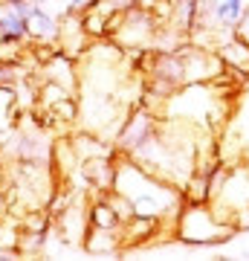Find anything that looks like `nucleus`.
<instances>
[{
  "label": "nucleus",
  "mask_w": 249,
  "mask_h": 261,
  "mask_svg": "<svg viewBox=\"0 0 249 261\" xmlns=\"http://www.w3.org/2000/svg\"><path fill=\"white\" fill-rule=\"evenodd\" d=\"M235 35L243 38V41L249 44V3H246V12H243V15H240V20L235 23Z\"/></svg>",
  "instance_id": "obj_11"
},
{
  "label": "nucleus",
  "mask_w": 249,
  "mask_h": 261,
  "mask_svg": "<svg viewBox=\"0 0 249 261\" xmlns=\"http://www.w3.org/2000/svg\"><path fill=\"white\" fill-rule=\"evenodd\" d=\"M214 53L220 56V61H223L226 70H235V73L249 75V44L243 41V38H238L235 32H232L229 38H223L220 44H217Z\"/></svg>",
  "instance_id": "obj_8"
},
{
  "label": "nucleus",
  "mask_w": 249,
  "mask_h": 261,
  "mask_svg": "<svg viewBox=\"0 0 249 261\" xmlns=\"http://www.w3.org/2000/svg\"><path fill=\"white\" fill-rule=\"evenodd\" d=\"M93 3H96V0H70V6H67V9H70V12H84L87 6H93Z\"/></svg>",
  "instance_id": "obj_13"
},
{
  "label": "nucleus",
  "mask_w": 249,
  "mask_h": 261,
  "mask_svg": "<svg viewBox=\"0 0 249 261\" xmlns=\"http://www.w3.org/2000/svg\"><path fill=\"white\" fill-rule=\"evenodd\" d=\"M209 206L235 229L249 226V160H238L232 166L220 163L214 168Z\"/></svg>",
  "instance_id": "obj_2"
},
{
  "label": "nucleus",
  "mask_w": 249,
  "mask_h": 261,
  "mask_svg": "<svg viewBox=\"0 0 249 261\" xmlns=\"http://www.w3.org/2000/svg\"><path fill=\"white\" fill-rule=\"evenodd\" d=\"M238 232L232 224L214 215V209L206 200H188L183 203L180 215L174 221V238L191 247H209V244H220Z\"/></svg>",
  "instance_id": "obj_3"
},
{
  "label": "nucleus",
  "mask_w": 249,
  "mask_h": 261,
  "mask_svg": "<svg viewBox=\"0 0 249 261\" xmlns=\"http://www.w3.org/2000/svg\"><path fill=\"white\" fill-rule=\"evenodd\" d=\"M159 20L151 9L133 6L128 12H116L110 29H107V41H113L125 53H151L157 44Z\"/></svg>",
  "instance_id": "obj_4"
},
{
  "label": "nucleus",
  "mask_w": 249,
  "mask_h": 261,
  "mask_svg": "<svg viewBox=\"0 0 249 261\" xmlns=\"http://www.w3.org/2000/svg\"><path fill=\"white\" fill-rule=\"evenodd\" d=\"M246 3L249 0H212V12H214V18L220 20V23L235 27V23L240 20V15L246 12Z\"/></svg>",
  "instance_id": "obj_10"
},
{
  "label": "nucleus",
  "mask_w": 249,
  "mask_h": 261,
  "mask_svg": "<svg viewBox=\"0 0 249 261\" xmlns=\"http://www.w3.org/2000/svg\"><path fill=\"white\" fill-rule=\"evenodd\" d=\"M110 189L128 200L130 212L136 218H151V221L174 226L177 215L183 209V189L157 177L154 171H148L145 166H139L136 160L125 154L113 163Z\"/></svg>",
  "instance_id": "obj_1"
},
{
  "label": "nucleus",
  "mask_w": 249,
  "mask_h": 261,
  "mask_svg": "<svg viewBox=\"0 0 249 261\" xmlns=\"http://www.w3.org/2000/svg\"><path fill=\"white\" fill-rule=\"evenodd\" d=\"M52 218V229L64 244H81L84 235H87V226H90V206H81L78 197H73L64 209H58Z\"/></svg>",
  "instance_id": "obj_5"
},
{
  "label": "nucleus",
  "mask_w": 249,
  "mask_h": 261,
  "mask_svg": "<svg viewBox=\"0 0 249 261\" xmlns=\"http://www.w3.org/2000/svg\"><path fill=\"white\" fill-rule=\"evenodd\" d=\"M81 247L90 255H104V252H122L125 241H122V226L119 229H104V226H87Z\"/></svg>",
  "instance_id": "obj_9"
},
{
  "label": "nucleus",
  "mask_w": 249,
  "mask_h": 261,
  "mask_svg": "<svg viewBox=\"0 0 249 261\" xmlns=\"http://www.w3.org/2000/svg\"><path fill=\"white\" fill-rule=\"evenodd\" d=\"M0 189H3V168H0Z\"/></svg>",
  "instance_id": "obj_14"
},
{
  "label": "nucleus",
  "mask_w": 249,
  "mask_h": 261,
  "mask_svg": "<svg viewBox=\"0 0 249 261\" xmlns=\"http://www.w3.org/2000/svg\"><path fill=\"white\" fill-rule=\"evenodd\" d=\"M0 6H3V0H0Z\"/></svg>",
  "instance_id": "obj_15"
},
{
  "label": "nucleus",
  "mask_w": 249,
  "mask_h": 261,
  "mask_svg": "<svg viewBox=\"0 0 249 261\" xmlns=\"http://www.w3.org/2000/svg\"><path fill=\"white\" fill-rule=\"evenodd\" d=\"M20 96H18V87L15 84H6L0 82V140L6 142L12 130L18 128L20 122Z\"/></svg>",
  "instance_id": "obj_7"
},
{
  "label": "nucleus",
  "mask_w": 249,
  "mask_h": 261,
  "mask_svg": "<svg viewBox=\"0 0 249 261\" xmlns=\"http://www.w3.org/2000/svg\"><path fill=\"white\" fill-rule=\"evenodd\" d=\"M116 12H128V9H133V6H139V0H107Z\"/></svg>",
  "instance_id": "obj_12"
},
{
  "label": "nucleus",
  "mask_w": 249,
  "mask_h": 261,
  "mask_svg": "<svg viewBox=\"0 0 249 261\" xmlns=\"http://www.w3.org/2000/svg\"><path fill=\"white\" fill-rule=\"evenodd\" d=\"M26 38L35 41L38 47H52L56 49L58 38V18H52L41 3H32V9L26 12Z\"/></svg>",
  "instance_id": "obj_6"
}]
</instances>
